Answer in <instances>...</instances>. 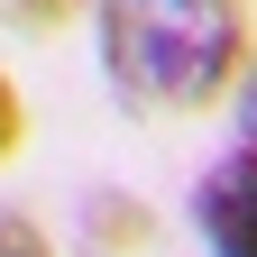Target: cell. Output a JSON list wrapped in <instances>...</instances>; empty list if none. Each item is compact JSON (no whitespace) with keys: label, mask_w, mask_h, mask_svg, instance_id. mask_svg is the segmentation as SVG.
Here are the masks:
<instances>
[{"label":"cell","mask_w":257,"mask_h":257,"mask_svg":"<svg viewBox=\"0 0 257 257\" xmlns=\"http://www.w3.org/2000/svg\"><path fill=\"white\" fill-rule=\"evenodd\" d=\"M230 110H239V147H257V46L239 64V83H230Z\"/></svg>","instance_id":"4"},{"label":"cell","mask_w":257,"mask_h":257,"mask_svg":"<svg viewBox=\"0 0 257 257\" xmlns=\"http://www.w3.org/2000/svg\"><path fill=\"white\" fill-rule=\"evenodd\" d=\"M193 239L202 257H257V147H230L193 175Z\"/></svg>","instance_id":"2"},{"label":"cell","mask_w":257,"mask_h":257,"mask_svg":"<svg viewBox=\"0 0 257 257\" xmlns=\"http://www.w3.org/2000/svg\"><path fill=\"white\" fill-rule=\"evenodd\" d=\"M0 257H55V239H46L28 211H0Z\"/></svg>","instance_id":"3"},{"label":"cell","mask_w":257,"mask_h":257,"mask_svg":"<svg viewBox=\"0 0 257 257\" xmlns=\"http://www.w3.org/2000/svg\"><path fill=\"white\" fill-rule=\"evenodd\" d=\"M10 10H19L28 28H55V19H74V10H83V0H10Z\"/></svg>","instance_id":"6"},{"label":"cell","mask_w":257,"mask_h":257,"mask_svg":"<svg viewBox=\"0 0 257 257\" xmlns=\"http://www.w3.org/2000/svg\"><path fill=\"white\" fill-rule=\"evenodd\" d=\"M248 46H257L248 0H92L101 83L138 119H193L230 101Z\"/></svg>","instance_id":"1"},{"label":"cell","mask_w":257,"mask_h":257,"mask_svg":"<svg viewBox=\"0 0 257 257\" xmlns=\"http://www.w3.org/2000/svg\"><path fill=\"white\" fill-rule=\"evenodd\" d=\"M19 138H28V110H19V83L0 74V166L19 156Z\"/></svg>","instance_id":"5"}]
</instances>
